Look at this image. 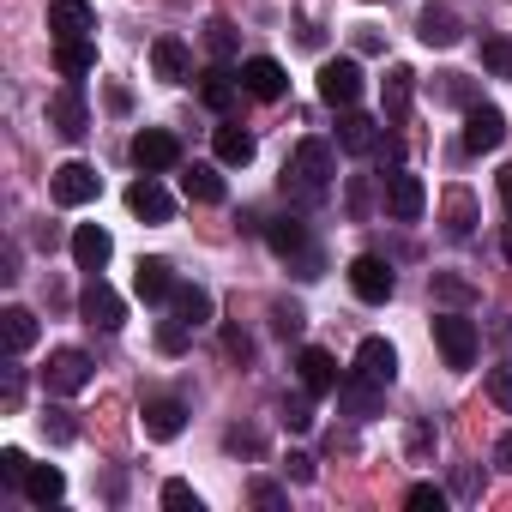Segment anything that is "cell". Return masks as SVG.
Listing matches in <instances>:
<instances>
[{
    "label": "cell",
    "instance_id": "cell-21",
    "mask_svg": "<svg viewBox=\"0 0 512 512\" xmlns=\"http://www.w3.org/2000/svg\"><path fill=\"white\" fill-rule=\"evenodd\" d=\"M380 398H386V386H374V380H362V374L338 380V404H344V416H356V422H368V416L380 410Z\"/></svg>",
    "mask_w": 512,
    "mask_h": 512
},
{
    "label": "cell",
    "instance_id": "cell-53",
    "mask_svg": "<svg viewBox=\"0 0 512 512\" xmlns=\"http://www.w3.org/2000/svg\"><path fill=\"white\" fill-rule=\"evenodd\" d=\"M500 199L512 205V169H500Z\"/></svg>",
    "mask_w": 512,
    "mask_h": 512
},
{
    "label": "cell",
    "instance_id": "cell-3",
    "mask_svg": "<svg viewBox=\"0 0 512 512\" xmlns=\"http://www.w3.org/2000/svg\"><path fill=\"white\" fill-rule=\"evenodd\" d=\"M434 344H440V362L446 368H470L476 350H482V332L464 314H434Z\"/></svg>",
    "mask_w": 512,
    "mask_h": 512
},
{
    "label": "cell",
    "instance_id": "cell-39",
    "mask_svg": "<svg viewBox=\"0 0 512 512\" xmlns=\"http://www.w3.org/2000/svg\"><path fill=\"white\" fill-rule=\"evenodd\" d=\"M187 338H193V326H187V320H163V326H157V350H163V356H181V350H187Z\"/></svg>",
    "mask_w": 512,
    "mask_h": 512
},
{
    "label": "cell",
    "instance_id": "cell-18",
    "mask_svg": "<svg viewBox=\"0 0 512 512\" xmlns=\"http://www.w3.org/2000/svg\"><path fill=\"white\" fill-rule=\"evenodd\" d=\"M416 37H422L428 49H452V43H464V19H458L452 7H422Z\"/></svg>",
    "mask_w": 512,
    "mask_h": 512
},
{
    "label": "cell",
    "instance_id": "cell-32",
    "mask_svg": "<svg viewBox=\"0 0 512 512\" xmlns=\"http://www.w3.org/2000/svg\"><path fill=\"white\" fill-rule=\"evenodd\" d=\"M410 91H416V73H410V67H392V73H386V115H392V121H404Z\"/></svg>",
    "mask_w": 512,
    "mask_h": 512
},
{
    "label": "cell",
    "instance_id": "cell-8",
    "mask_svg": "<svg viewBox=\"0 0 512 512\" xmlns=\"http://www.w3.org/2000/svg\"><path fill=\"white\" fill-rule=\"evenodd\" d=\"M320 103L326 109H356L362 103V67L356 61H326L320 67Z\"/></svg>",
    "mask_w": 512,
    "mask_h": 512
},
{
    "label": "cell",
    "instance_id": "cell-37",
    "mask_svg": "<svg viewBox=\"0 0 512 512\" xmlns=\"http://www.w3.org/2000/svg\"><path fill=\"white\" fill-rule=\"evenodd\" d=\"M25 476H31V458L19 446H7L0 452V488H25Z\"/></svg>",
    "mask_w": 512,
    "mask_h": 512
},
{
    "label": "cell",
    "instance_id": "cell-2",
    "mask_svg": "<svg viewBox=\"0 0 512 512\" xmlns=\"http://www.w3.org/2000/svg\"><path fill=\"white\" fill-rule=\"evenodd\" d=\"M266 241H272V253H278L284 266H296V278H320L326 272V253L314 247V235H308L302 217H272L266 223Z\"/></svg>",
    "mask_w": 512,
    "mask_h": 512
},
{
    "label": "cell",
    "instance_id": "cell-42",
    "mask_svg": "<svg viewBox=\"0 0 512 512\" xmlns=\"http://www.w3.org/2000/svg\"><path fill=\"white\" fill-rule=\"evenodd\" d=\"M404 506H416V512H446V488H434V482H416V488L404 494Z\"/></svg>",
    "mask_w": 512,
    "mask_h": 512
},
{
    "label": "cell",
    "instance_id": "cell-49",
    "mask_svg": "<svg viewBox=\"0 0 512 512\" xmlns=\"http://www.w3.org/2000/svg\"><path fill=\"white\" fill-rule=\"evenodd\" d=\"M229 452H260V434H247V428H229Z\"/></svg>",
    "mask_w": 512,
    "mask_h": 512
},
{
    "label": "cell",
    "instance_id": "cell-45",
    "mask_svg": "<svg viewBox=\"0 0 512 512\" xmlns=\"http://www.w3.org/2000/svg\"><path fill=\"white\" fill-rule=\"evenodd\" d=\"M247 494H253V506H284V488L278 482H253Z\"/></svg>",
    "mask_w": 512,
    "mask_h": 512
},
{
    "label": "cell",
    "instance_id": "cell-22",
    "mask_svg": "<svg viewBox=\"0 0 512 512\" xmlns=\"http://www.w3.org/2000/svg\"><path fill=\"white\" fill-rule=\"evenodd\" d=\"M55 67H61V79H85L97 67V43L91 37H61L55 43Z\"/></svg>",
    "mask_w": 512,
    "mask_h": 512
},
{
    "label": "cell",
    "instance_id": "cell-15",
    "mask_svg": "<svg viewBox=\"0 0 512 512\" xmlns=\"http://www.w3.org/2000/svg\"><path fill=\"white\" fill-rule=\"evenodd\" d=\"M338 145H344L350 157H374V145H380V121L362 115V109H338Z\"/></svg>",
    "mask_w": 512,
    "mask_h": 512
},
{
    "label": "cell",
    "instance_id": "cell-46",
    "mask_svg": "<svg viewBox=\"0 0 512 512\" xmlns=\"http://www.w3.org/2000/svg\"><path fill=\"white\" fill-rule=\"evenodd\" d=\"M272 320H278V332H284V338H296V332L308 326V320H302V308H278Z\"/></svg>",
    "mask_w": 512,
    "mask_h": 512
},
{
    "label": "cell",
    "instance_id": "cell-5",
    "mask_svg": "<svg viewBox=\"0 0 512 512\" xmlns=\"http://www.w3.org/2000/svg\"><path fill=\"white\" fill-rule=\"evenodd\" d=\"M133 163H139V175H169L181 163V139L163 133V127H139L133 133Z\"/></svg>",
    "mask_w": 512,
    "mask_h": 512
},
{
    "label": "cell",
    "instance_id": "cell-1",
    "mask_svg": "<svg viewBox=\"0 0 512 512\" xmlns=\"http://www.w3.org/2000/svg\"><path fill=\"white\" fill-rule=\"evenodd\" d=\"M332 175H338V157L326 139H302L296 157L284 163V193H296V205H320L332 193Z\"/></svg>",
    "mask_w": 512,
    "mask_h": 512
},
{
    "label": "cell",
    "instance_id": "cell-6",
    "mask_svg": "<svg viewBox=\"0 0 512 512\" xmlns=\"http://www.w3.org/2000/svg\"><path fill=\"white\" fill-rule=\"evenodd\" d=\"M79 314H85V326H97V332H121V326H127V302H121L97 272H91V284L79 290Z\"/></svg>",
    "mask_w": 512,
    "mask_h": 512
},
{
    "label": "cell",
    "instance_id": "cell-20",
    "mask_svg": "<svg viewBox=\"0 0 512 512\" xmlns=\"http://www.w3.org/2000/svg\"><path fill=\"white\" fill-rule=\"evenodd\" d=\"M296 374H302V386L320 398V392H338V362H332V350H320V344H308L302 356H296Z\"/></svg>",
    "mask_w": 512,
    "mask_h": 512
},
{
    "label": "cell",
    "instance_id": "cell-19",
    "mask_svg": "<svg viewBox=\"0 0 512 512\" xmlns=\"http://www.w3.org/2000/svg\"><path fill=\"white\" fill-rule=\"evenodd\" d=\"M356 374L374 380V386H392V380H398V350H392L386 338H362V350H356Z\"/></svg>",
    "mask_w": 512,
    "mask_h": 512
},
{
    "label": "cell",
    "instance_id": "cell-43",
    "mask_svg": "<svg viewBox=\"0 0 512 512\" xmlns=\"http://www.w3.org/2000/svg\"><path fill=\"white\" fill-rule=\"evenodd\" d=\"M163 506H169V512H199L193 482H163Z\"/></svg>",
    "mask_w": 512,
    "mask_h": 512
},
{
    "label": "cell",
    "instance_id": "cell-38",
    "mask_svg": "<svg viewBox=\"0 0 512 512\" xmlns=\"http://www.w3.org/2000/svg\"><path fill=\"white\" fill-rule=\"evenodd\" d=\"M205 43H211V55H217V61H229V55L241 49V37H235V25H229V19H211V25H205Z\"/></svg>",
    "mask_w": 512,
    "mask_h": 512
},
{
    "label": "cell",
    "instance_id": "cell-4",
    "mask_svg": "<svg viewBox=\"0 0 512 512\" xmlns=\"http://www.w3.org/2000/svg\"><path fill=\"white\" fill-rule=\"evenodd\" d=\"M380 205H386V217H392V223H416V217L428 211V187H422V175L392 169V175H386V187H380Z\"/></svg>",
    "mask_w": 512,
    "mask_h": 512
},
{
    "label": "cell",
    "instance_id": "cell-34",
    "mask_svg": "<svg viewBox=\"0 0 512 512\" xmlns=\"http://www.w3.org/2000/svg\"><path fill=\"white\" fill-rule=\"evenodd\" d=\"M434 302H446V308H470V302H476V284L458 278V272H434Z\"/></svg>",
    "mask_w": 512,
    "mask_h": 512
},
{
    "label": "cell",
    "instance_id": "cell-11",
    "mask_svg": "<svg viewBox=\"0 0 512 512\" xmlns=\"http://www.w3.org/2000/svg\"><path fill=\"white\" fill-rule=\"evenodd\" d=\"M241 91L260 97V103H278V97L290 91V73H284L272 55H253V61H241Z\"/></svg>",
    "mask_w": 512,
    "mask_h": 512
},
{
    "label": "cell",
    "instance_id": "cell-12",
    "mask_svg": "<svg viewBox=\"0 0 512 512\" xmlns=\"http://www.w3.org/2000/svg\"><path fill=\"white\" fill-rule=\"evenodd\" d=\"M49 121H55V133H61V139H85V133H91V109H85L79 79H73L67 91H55V97H49Z\"/></svg>",
    "mask_w": 512,
    "mask_h": 512
},
{
    "label": "cell",
    "instance_id": "cell-23",
    "mask_svg": "<svg viewBox=\"0 0 512 512\" xmlns=\"http://www.w3.org/2000/svg\"><path fill=\"white\" fill-rule=\"evenodd\" d=\"M151 67H157V79L181 85V79H187V67H193V55H187V43H181V37H157V43H151Z\"/></svg>",
    "mask_w": 512,
    "mask_h": 512
},
{
    "label": "cell",
    "instance_id": "cell-9",
    "mask_svg": "<svg viewBox=\"0 0 512 512\" xmlns=\"http://www.w3.org/2000/svg\"><path fill=\"white\" fill-rule=\"evenodd\" d=\"M350 290L362 296V302H392V290H398V278H392V266L380 260V253H362V260H350Z\"/></svg>",
    "mask_w": 512,
    "mask_h": 512
},
{
    "label": "cell",
    "instance_id": "cell-25",
    "mask_svg": "<svg viewBox=\"0 0 512 512\" xmlns=\"http://www.w3.org/2000/svg\"><path fill=\"white\" fill-rule=\"evenodd\" d=\"M181 428H187L181 398H151V404H145V434H151V440H175Z\"/></svg>",
    "mask_w": 512,
    "mask_h": 512
},
{
    "label": "cell",
    "instance_id": "cell-31",
    "mask_svg": "<svg viewBox=\"0 0 512 512\" xmlns=\"http://www.w3.org/2000/svg\"><path fill=\"white\" fill-rule=\"evenodd\" d=\"M199 97H205V109L229 115V109H235V73H229V67H211V73H199Z\"/></svg>",
    "mask_w": 512,
    "mask_h": 512
},
{
    "label": "cell",
    "instance_id": "cell-40",
    "mask_svg": "<svg viewBox=\"0 0 512 512\" xmlns=\"http://www.w3.org/2000/svg\"><path fill=\"white\" fill-rule=\"evenodd\" d=\"M43 434H49L55 446H67V440H79V422H73V410H43Z\"/></svg>",
    "mask_w": 512,
    "mask_h": 512
},
{
    "label": "cell",
    "instance_id": "cell-41",
    "mask_svg": "<svg viewBox=\"0 0 512 512\" xmlns=\"http://www.w3.org/2000/svg\"><path fill=\"white\" fill-rule=\"evenodd\" d=\"M440 103H458V109H470V103H476L470 79H464V73H440Z\"/></svg>",
    "mask_w": 512,
    "mask_h": 512
},
{
    "label": "cell",
    "instance_id": "cell-48",
    "mask_svg": "<svg viewBox=\"0 0 512 512\" xmlns=\"http://www.w3.org/2000/svg\"><path fill=\"white\" fill-rule=\"evenodd\" d=\"M410 452H416V458H422V452H434V428H428V422H416V428H410Z\"/></svg>",
    "mask_w": 512,
    "mask_h": 512
},
{
    "label": "cell",
    "instance_id": "cell-24",
    "mask_svg": "<svg viewBox=\"0 0 512 512\" xmlns=\"http://www.w3.org/2000/svg\"><path fill=\"white\" fill-rule=\"evenodd\" d=\"M133 290H139L145 302H169V296H175V266H169V260H139Z\"/></svg>",
    "mask_w": 512,
    "mask_h": 512
},
{
    "label": "cell",
    "instance_id": "cell-16",
    "mask_svg": "<svg viewBox=\"0 0 512 512\" xmlns=\"http://www.w3.org/2000/svg\"><path fill=\"white\" fill-rule=\"evenodd\" d=\"M49 31H55V43L61 37H91L97 31L91 0H49Z\"/></svg>",
    "mask_w": 512,
    "mask_h": 512
},
{
    "label": "cell",
    "instance_id": "cell-27",
    "mask_svg": "<svg viewBox=\"0 0 512 512\" xmlns=\"http://www.w3.org/2000/svg\"><path fill=\"white\" fill-rule=\"evenodd\" d=\"M169 308H175V320H187L193 332H199V326H211V290H199V284H175Z\"/></svg>",
    "mask_w": 512,
    "mask_h": 512
},
{
    "label": "cell",
    "instance_id": "cell-35",
    "mask_svg": "<svg viewBox=\"0 0 512 512\" xmlns=\"http://www.w3.org/2000/svg\"><path fill=\"white\" fill-rule=\"evenodd\" d=\"M278 422H284L290 434H308V428H314V404H308V392L284 398V404H278Z\"/></svg>",
    "mask_w": 512,
    "mask_h": 512
},
{
    "label": "cell",
    "instance_id": "cell-51",
    "mask_svg": "<svg viewBox=\"0 0 512 512\" xmlns=\"http://www.w3.org/2000/svg\"><path fill=\"white\" fill-rule=\"evenodd\" d=\"M19 392H25V374H19V362L7 368V404H19Z\"/></svg>",
    "mask_w": 512,
    "mask_h": 512
},
{
    "label": "cell",
    "instance_id": "cell-13",
    "mask_svg": "<svg viewBox=\"0 0 512 512\" xmlns=\"http://www.w3.org/2000/svg\"><path fill=\"white\" fill-rule=\"evenodd\" d=\"M43 380H49V392L73 398V392H85V386H91V356H85V350H55V356H49V368H43Z\"/></svg>",
    "mask_w": 512,
    "mask_h": 512
},
{
    "label": "cell",
    "instance_id": "cell-7",
    "mask_svg": "<svg viewBox=\"0 0 512 512\" xmlns=\"http://www.w3.org/2000/svg\"><path fill=\"white\" fill-rule=\"evenodd\" d=\"M49 193H55V205H91L97 193H103V175L91 169V163H61L55 175H49Z\"/></svg>",
    "mask_w": 512,
    "mask_h": 512
},
{
    "label": "cell",
    "instance_id": "cell-26",
    "mask_svg": "<svg viewBox=\"0 0 512 512\" xmlns=\"http://www.w3.org/2000/svg\"><path fill=\"white\" fill-rule=\"evenodd\" d=\"M253 151H260V145H253V133H247V127H235V121H223V127H217V163L247 169V163H253Z\"/></svg>",
    "mask_w": 512,
    "mask_h": 512
},
{
    "label": "cell",
    "instance_id": "cell-14",
    "mask_svg": "<svg viewBox=\"0 0 512 512\" xmlns=\"http://www.w3.org/2000/svg\"><path fill=\"white\" fill-rule=\"evenodd\" d=\"M127 211H133V217H145V223H169V217H175V199L163 193V181H157V175H139V181L127 187Z\"/></svg>",
    "mask_w": 512,
    "mask_h": 512
},
{
    "label": "cell",
    "instance_id": "cell-50",
    "mask_svg": "<svg viewBox=\"0 0 512 512\" xmlns=\"http://www.w3.org/2000/svg\"><path fill=\"white\" fill-rule=\"evenodd\" d=\"M290 476H296V482H314V458H308V452H290Z\"/></svg>",
    "mask_w": 512,
    "mask_h": 512
},
{
    "label": "cell",
    "instance_id": "cell-44",
    "mask_svg": "<svg viewBox=\"0 0 512 512\" xmlns=\"http://www.w3.org/2000/svg\"><path fill=\"white\" fill-rule=\"evenodd\" d=\"M488 398H494L500 410H512V362H500V368H488Z\"/></svg>",
    "mask_w": 512,
    "mask_h": 512
},
{
    "label": "cell",
    "instance_id": "cell-54",
    "mask_svg": "<svg viewBox=\"0 0 512 512\" xmlns=\"http://www.w3.org/2000/svg\"><path fill=\"white\" fill-rule=\"evenodd\" d=\"M500 247H506V260H512V223H506V241H500Z\"/></svg>",
    "mask_w": 512,
    "mask_h": 512
},
{
    "label": "cell",
    "instance_id": "cell-52",
    "mask_svg": "<svg viewBox=\"0 0 512 512\" xmlns=\"http://www.w3.org/2000/svg\"><path fill=\"white\" fill-rule=\"evenodd\" d=\"M494 464H500V470H512V434H500V440H494Z\"/></svg>",
    "mask_w": 512,
    "mask_h": 512
},
{
    "label": "cell",
    "instance_id": "cell-47",
    "mask_svg": "<svg viewBox=\"0 0 512 512\" xmlns=\"http://www.w3.org/2000/svg\"><path fill=\"white\" fill-rule=\"evenodd\" d=\"M223 350H229L235 362H247V356H253V344H247V332H223Z\"/></svg>",
    "mask_w": 512,
    "mask_h": 512
},
{
    "label": "cell",
    "instance_id": "cell-28",
    "mask_svg": "<svg viewBox=\"0 0 512 512\" xmlns=\"http://www.w3.org/2000/svg\"><path fill=\"white\" fill-rule=\"evenodd\" d=\"M0 332H7V356H25L31 344H37V314L31 308H7V314H0Z\"/></svg>",
    "mask_w": 512,
    "mask_h": 512
},
{
    "label": "cell",
    "instance_id": "cell-10",
    "mask_svg": "<svg viewBox=\"0 0 512 512\" xmlns=\"http://www.w3.org/2000/svg\"><path fill=\"white\" fill-rule=\"evenodd\" d=\"M506 145V115L494 103H470L464 109V151H500Z\"/></svg>",
    "mask_w": 512,
    "mask_h": 512
},
{
    "label": "cell",
    "instance_id": "cell-30",
    "mask_svg": "<svg viewBox=\"0 0 512 512\" xmlns=\"http://www.w3.org/2000/svg\"><path fill=\"white\" fill-rule=\"evenodd\" d=\"M67 494V476L55 470V464H31V476H25V500L31 506H55Z\"/></svg>",
    "mask_w": 512,
    "mask_h": 512
},
{
    "label": "cell",
    "instance_id": "cell-29",
    "mask_svg": "<svg viewBox=\"0 0 512 512\" xmlns=\"http://www.w3.org/2000/svg\"><path fill=\"white\" fill-rule=\"evenodd\" d=\"M181 193H187L193 205H223V175H217L211 163H193V169L181 175Z\"/></svg>",
    "mask_w": 512,
    "mask_h": 512
},
{
    "label": "cell",
    "instance_id": "cell-33",
    "mask_svg": "<svg viewBox=\"0 0 512 512\" xmlns=\"http://www.w3.org/2000/svg\"><path fill=\"white\" fill-rule=\"evenodd\" d=\"M470 229H476V199L464 187H452L446 193V235H470Z\"/></svg>",
    "mask_w": 512,
    "mask_h": 512
},
{
    "label": "cell",
    "instance_id": "cell-17",
    "mask_svg": "<svg viewBox=\"0 0 512 512\" xmlns=\"http://www.w3.org/2000/svg\"><path fill=\"white\" fill-rule=\"evenodd\" d=\"M109 253H115V241H109L103 223H79L73 229V260H79V272H103Z\"/></svg>",
    "mask_w": 512,
    "mask_h": 512
},
{
    "label": "cell",
    "instance_id": "cell-36",
    "mask_svg": "<svg viewBox=\"0 0 512 512\" xmlns=\"http://www.w3.org/2000/svg\"><path fill=\"white\" fill-rule=\"evenodd\" d=\"M482 67L494 79H512V37H482Z\"/></svg>",
    "mask_w": 512,
    "mask_h": 512
}]
</instances>
